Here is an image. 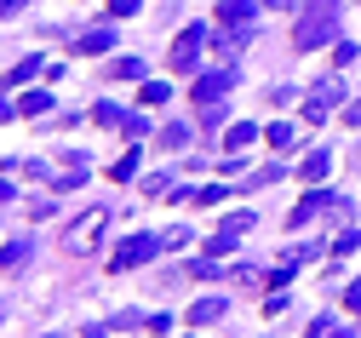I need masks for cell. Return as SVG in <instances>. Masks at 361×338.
<instances>
[{
  "instance_id": "obj_1",
  "label": "cell",
  "mask_w": 361,
  "mask_h": 338,
  "mask_svg": "<svg viewBox=\"0 0 361 338\" xmlns=\"http://www.w3.org/2000/svg\"><path fill=\"white\" fill-rule=\"evenodd\" d=\"M338 6H344V0H310V12H304L298 29H293V46H298V52H315V46L333 40V29H338Z\"/></svg>"
},
{
  "instance_id": "obj_2",
  "label": "cell",
  "mask_w": 361,
  "mask_h": 338,
  "mask_svg": "<svg viewBox=\"0 0 361 338\" xmlns=\"http://www.w3.org/2000/svg\"><path fill=\"white\" fill-rule=\"evenodd\" d=\"M104 224H109V207H86V212L63 229V247H69V253H92L98 235H104Z\"/></svg>"
},
{
  "instance_id": "obj_3",
  "label": "cell",
  "mask_w": 361,
  "mask_h": 338,
  "mask_svg": "<svg viewBox=\"0 0 361 338\" xmlns=\"http://www.w3.org/2000/svg\"><path fill=\"white\" fill-rule=\"evenodd\" d=\"M161 253H166L161 235H126L121 247L109 253V270H138V264H149V258H161Z\"/></svg>"
},
{
  "instance_id": "obj_4",
  "label": "cell",
  "mask_w": 361,
  "mask_h": 338,
  "mask_svg": "<svg viewBox=\"0 0 361 338\" xmlns=\"http://www.w3.org/2000/svg\"><path fill=\"white\" fill-rule=\"evenodd\" d=\"M207 40H212V35H207V23H190L184 35L172 40V58H166V64H172L178 75H190V69L201 64V52H207Z\"/></svg>"
},
{
  "instance_id": "obj_5",
  "label": "cell",
  "mask_w": 361,
  "mask_h": 338,
  "mask_svg": "<svg viewBox=\"0 0 361 338\" xmlns=\"http://www.w3.org/2000/svg\"><path fill=\"white\" fill-rule=\"evenodd\" d=\"M338 98H344V80H338V75H327V80H315V86H310V104H304V121H327Z\"/></svg>"
},
{
  "instance_id": "obj_6",
  "label": "cell",
  "mask_w": 361,
  "mask_h": 338,
  "mask_svg": "<svg viewBox=\"0 0 361 338\" xmlns=\"http://www.w3.org/2000/svg\"><path fill=\"white\" fill-rule=\"evenodd\" d=\"M338 207H344V201L333 195V189H310V195H304V201H298V207L287 212V229H298V224H310L315 212H338Z\"/></svg>"
},
{
  "instance_id": "obj_7",
  "label": "cell",
  "mask_w": 361,
  "mask_h": 338,
  "mask_svg": "<svg viewBox=\"0 0 361 338\" xmlns=\"http://www.w3.org/2000/svg\"><path fill=\"white\" fill-rule=\"evenodd\" d=\"M230 86H235V64H224V69H212V75H201V80H195L190 98H195V104H212V98H224Z\"/></svg>"
},
{
  "instance_id": "obj_8",
  "label": "cell",
  "mask_w": 361,
  "mask_h": 338,
  "mask_svg": "<svg viewBox=\"0 0 361 338\" xmlns=\"http://www.w3.org/2000/svg\"><path fill=\"white\" fill-rule=\"evenodd\" d=\"M252 12H258L252 0H224V6H218V23H224V29H241V23H252Z\"/></svg>"
},
{
  "instance_id": "obj_9",
  "label": "cell",
  "mask_w": 361,
  "mask_h": 338,
  "mask_svg": "<svg viewBox=\"0 0 361 338\" xmlns=\"http://www.w3.org/2000/svg\"><path fill=\"white\" fill-rule=\"evenodd\" d=\"M327 167H333V155H327V150H310V155L298 161V178H304V183H322V178H327Z\"/></svg>"
},
{
  "instance_id": "obj_10",
  "label": "cell",
  "mask_w": 361,
  "mask_h": 338,
  "mask_svg": "<svg viewBox=\"0 0 361 338\" xmlns=\"http://www.w3.org/2000/svg\"><path fill=\"white\" fill-rule=\"evenodd\" d=\"M264 132L252 126V121H241V126H230V132H224V155H235V150H247V143H258Z\"/></svg>"
},
{
  "instance_id": "obj_11",
  "label": "cell",
  "mask_w": 361,
  "mask_h": 338,
  "mask_svg": "<svg viewBox=\"0 0 361 338\" xmlns=\"http://www.w3.org/2000/svg\"><path fill=\"white\" fill-rule=\"evenodd\" d=\"M184 321H190V327H207V321H224V298H195Z\"/></svg>"
},
{
  "instance_id": "obj_12",
  "label": "cell",
  "mask_w": 361,
  "mask_h": 338,
  "mask_svg": "<svg viewBox=\"0 0 361 338\" xmlns=\"http://www.w3.org/2000/svg\"><path fill=\"white\" fill-rule=\"evenodd\" d=\"M29 235H18V241H6V247H0V270H18V264H29Z\"/></svg>"
},
{
  "instance_id": "obj_13",
  "label": "cell",
  "mask_w": 361,
  "mask_h": 338,
  "mask_svg": "<svg viewBox=\"0 0 361 338\" xmlns=\"http://www.w3.org/2000/svg\"><path fill=\"white\" fill-rule=\"evenodd\" d=\"M109 46H115V29H86L75 40V52H109Z\"/></svg>"
},
{
  "instance_id": "obj_14",
  "label": "cell",
  "mask_w": 361,
  "mask_h": 338,
  "mask_svg": "<svg viewBox=\"0 0 361 338\" xmlns=\"http://www.w3.org/2000/svg\"><path fill=\"white\" fill-rule=\"evenodd\" d=\"M144 195L149 201H172V172H149L144 178Z\"/></svg>"
},
{
  "instance_id": "obj_15",
  "label": "cell",
  "mask_w": 361,
  "mask_h": 338,
  "mask_svg": "<svg viewBox=\"0 0 361 338\" xmlns=\"http://www.w3.org/2000/svg\"><path fill=\"white\" fill-rule=\"evenodd\" d=\"M92 121H98V126H121V132H126V121H132V115H126L121 104H98V109H92Z\"/></svg>"
},
{
  "instance_id": "obj_16",
  "label": "cell",
  "mask_w": 361,
  "mask_h": 338,
  "mask_svg": "<svg viewBox=\"0 0 361 338\" xmlns=\"http://www.w3.org/2000/svg\"><path fill=\"white\" fill-rule=\"evenodd\" d=\"M195 121H201L207 132H218V126H224V98H212V104H195Z\"/></svg>"
},
{
  "instance_id": "obj_17",
  "label": "cell",
  "mask_w": 361,
  "mask_h": 338,
  "mask_svg": "<svg viewBox=\"0 0 361 338\" xmlns=\"http://www.w3.org/2000/svg\"><path fill=\"white\" fill-rule=\"evenodd\" d=\"M18 109H23V115H47V109H52V92H23Z\"/></svg>"
},
{
  "instance_id": "obj_18",
  "label": "cell",
  "mask_w": 361,
  "mask_h": 338,
  "mask_svg": "<svg viewBox=\"0 0 361 338\" xmlns=\"http://www.w3.org/2000/svg\"><path fill=\"white\" fill-rule=\"evenodd\" d=\"M235 241H241V229H218V235H207V253H212V258H224V253L235 247Z\"/></svg>"
},
{
  "instance_id": "obj_19",
  "label": "cell",
  "mask_w": 361,
  "mask_h": 338,
  "mask_svg": "<svg viewBox=\"0 0 361 338\" xmlns=\"http://www.w3.org/2000/svg\"><path fill=\"white\" fill-rule=\"evenodd\" d=\"M29 75H40V58H23V64H12V69H6V86H23Z\"/></svg>"
},
{
  "instance_id": "obj_20",
  "label": "cell",
  "mask_w": 361,
  "mask_h": 338,
  "mask_svg": "<svg viewBox=\"0 0 361 338\" xmlns=\"http://www.w3.org/2000/svg\"><path fill=\"white\" fill-rule=\"evenodd\" d=\"M166 98H172L166 80H144V92H138V104H166Z\"/></svg>"
},
{
  "instance_id": "obj_21",
  "label": "cell",
  "mask_w": 361,
  "mask_h": 338,
  "mask_svg": "<svg viewBox=\"0 0 361 338\" xmlns=\"http://www.w3.org/2000/svg\"><path fill=\"white\" fill-rule=\"evenodd\" d=\"M115 80H144V58H115Z\"/></svg>"
},
{
  "instance_id": "obj_22",
  "label": "cell",
  "mask_w": 361,
  "mask_h": 338,
  "mask_svg": "<svg viewBox=\"0 0 361 338\" xmlns=\"http://www.w3.org/2000/svg\"><path fill=\"white\" fill-rule=\"evenodd\" d=\"M161 143H166V150H184V143H190V126H178V121L161 126Z\"/></svg>"
},
{
  "instance_id": "obj_23",
  "label": "cell",
  "mask_w": 361,
  "mask_h": 338,
  "mask_svg": "<svg viewBox=\"0 0 361 338\" xmlns=\"http://www.w3.org/2000/svg\"><path fill=\"white\" fill-rule=\"evenodd\" d=\"M264 143H276V150H287V143H293V126H287V121H276V126H264Z\"/></svg>"
},
{
  "instance_id": "obj_24",
  "label": "cell",
  "mask_w": 361,
  "mask_h": 338,
  "mask_svg": "<svg viewBox=\"0 0 361 338\" xmlns=\"http://www.w3.org/2000/svg\"><path fill=\"white\" fill-rule=\"evenodd\" d=\"M132 172H138V150H126V155L109 167V178H115V183H121V178H132Z\"/></svg>"
},
{
  "instance_id": "obj_25",
  "label": "cell",
  "mask_w": 361,
  "mask_h": 338,
  "mask_svg": "<svg viewBox=\"0 0 361 338\" xmlns=\"http://www.w3.org/2000/svg\"><path fill=\"white\" fill-rule=\"evenodd\" d=\"M355 247H361V229H344V235L333 241V253H338V258H344V253H355Z\"/></svg>"
},
{
  "instance_id": "obj_26",
  "label": "cell",
  "mask_w": 361,
  "mask_h": 338,
  "mask_svg": "<svg viewBox=\"0 0 361 338\" xmlns=\"http://www.w3.org/2000/svg\"><path fill=\"white\" fill-rule=\"evenodd\" d=\"M344 310H350V315H361V275L350 281V293H344Z\"/></svg>"
},
{
  "instance_id": "obj_27",
  "label": "cell",
  "mask_w": 361,
  "mask_h": 338,
  "mask_svg": "<svg viewBox=\"0 0 361 338\" xmlns=\"http://www.w3.org/2000/svg\"><path fill=\"white\" fill-rule=\"evenodd\" d=\"M224 229H241V235H247V229H252V212H230V218H224Z\"/></svg>"
},
{
  "instance_id": "obj_28",
  "label": "cell",
  "mask_w": 361,
  "mask_h": 338,
  "mask_svg": "<svg viewBox=\"0 0 361 338\" xmlns=\"http://www.w3.org/2000/svg\"><path fill=\"white\" fill-rule=\"evenodd\" d=\"M138 6H144V0H109V12H115V18H132Z\"/></svg>"
},
{
  "instance_id": "obj_29",
  "label": "cell",
  "mask_w": 361,
  "mask_h": 338,
  "mask_svg": "<svg viewBox=\"0 0 361 338\" xmlns=\"http://www.w3.org/2000/svg\"><path fill=\"white\" fill-rule=\"evenodd\" d=\"M12 115H23V109H18V98H0V121H12Z\"/></svg>"
},
{
  "instance_id": "obj_30",
  "label": "cell",
  "mask_w": 361,
  "mask_h": 338,
  "mask_svg": "<svg viewBox=\"0 0 361 338\" xmlns=\"http://www.w3.org/2000/svg\"><path fill=\"white\" fill-rule=\"evenodd\" d=\"M264 6H269V12H287V6H298V0H264Z\"/></svg>"
},
{
  "instance_id": "obj_31",
  "label": "cell",
  "mask_w": 361,
  "mask_h": 338,
  "mask_svg": "<svg viewBox=\"0 0 361 338\" xmlns=\"http://www.w3.org/2000/svg\"><path fill=\"white\" fill-rule=\"evenodd\" d=\"M344 121H350V126H361V104H350V109H344Z\"/></svg>"
},
{
  "instance_id": "obj_32",
  "label": "cell",
  "mask_w": 361,
  "mask_h": 338,
  "mask_svg": "<svg viewBox=\"0 0 361 338\" xmlns=\"http://www.w3.org/2000/svg\"><path fill=\"white\" fill-rule=\"evenodd\" d=\"M6 201H12V183H6V178H0V207H6Z\"/></svg>"
},
{
  "instance_id": "obj_33",
  "label": "cell",
  "mask_w": 361,
  "mask_h": 338,
  "mask_svg": "<svg viewBox=\"0 0 361 338\" xmlns=\"http://www.w3.org/2000/svg\"><path fill=\"white\" fill-rule=\"evenodd\" d=\"M0 12H23V0H0Z\"/></svg>"
}]
</instances>
